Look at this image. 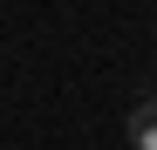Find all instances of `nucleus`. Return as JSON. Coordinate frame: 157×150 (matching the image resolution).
<instances>
[{
	"label": "nucleus",
	"mask_w": 157,
	"mask_h": 150,
	"mask_svg": "<svg viewBox=\"0 0 157 150\" xmlns=\"http://www.w3.org/2000/svg\"><path fill=\"white\" fill-rule=\"evenodd\" d=\"M123 130H130V150H157V96H144V103L130 109Z\"/></svg>",
	"instance_id": "nucleus-1"
}]
</instances>
